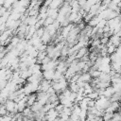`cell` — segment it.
<instances>
[{"instance_id":"obj_1","label":"cell","mask_w":121,"mask_h":121,"mask_svg":"<svg viewBox=\"0 0 121 121\" xmlns=\"http://www.w3.org/2000/svg\"><path fill=\"white\" fill-rule=\"evenodd\" d=\"M110 104H111L110 98H107L105 96H99L95 100V107L102 112H105V110L110 106Z\"/></svg>"},{"instance_id":"obj_2","label":"cell","mask_w":121,"mask_h":121,"mask_svg":"<svg viewBox=\"0 0 121 121\" xmlns=\"http://www.w3.org/2000/svg\"><path fill=\"white\" fill-rule=\"evenodd\" d=\"M7 109V111L9 112H12V113H17L18 110H17V103L14 100H10V99H6L5 100V105H4Z\"/></svg>"},{"instance_id":"obj_3","label":"cell","mask_w":121,"mask_h":121,"mask_svg":"<svg viewBox=\"0 0 121 121\" xmlns=\"http://www.w3.org/2000/svg\"><path fill=\"white\" fill-rule=\"evenodd\" d=\"M50 87H51V81L46 80V79H43V80L40 82L38 92H45V93H46Z\"/></svg>"},{"instance_id":"obj_4","label":"cell","mask_w":121,"mask_h":121,"mask_svg":"<svg viewBox=\"0 0 121 121\" xmlns=\"http://www.w3.org/2000/svg\"><path fill=\"white\" fill-rule=\"evenodd\" d=\"M55 71L56 70H46V71H43V79L52 81L54 75H55Z\"/></svg>"},{"instance_id":"obj_5","label":"cell","mask_w":121,"mask_h":121,"mask_svg":"<svg viewBox=\"0 0 121 121\" xmlns=\"http://www.w3.org/2000/svg\"><path fill=\"white\" fill-rule=\"evenodd\" d=\"M36 101H37V94L32 93V94L26 95V104H27V107H31Z\"/></svg>"},{"instance_id":"obj_6","label":"cell","mask_w":121,"mask_h":121,"mask_svg":"<svg viewBox=\"0 0 121 121\" xmlns=\"http://www.w3.org/2000/svg\"><path fill=\"white\" fill-rule=\"evenodd\" d=\"M86 55H88V49H87V47H81L80 49L78 50L77 55H76V58L78 60H81Z\"/></svg>"},{"instance_id":"obj_7","label":"cell","mask_w":121,"mask_h":121,"mask_svg":"<svg viewBox=\"0 0 121 121\" xmlns=\"http://www.w3.org/2000/svg\"><path fill=\"white\" fill-rule=\"evenodd\" d=\"M113 94H114V89H113V87L111 85V86L107 87V88L104 90L103 96H105V97H107V98H111Z\"/></svg>"},{"instance_id":"obj_8","label":"cell","mask_w":121,"mask_h":121,"mask_svg":"<svg viewBox=\"0 0 121 121\" xmlns=\"http://www.w3.org/2000/svg\"><path fill=\"white\" fill-rule=\"evenodd\" d=\"M52 40V36L45 30L44 31V33H43V35L41 37V41H42V43H44V44H46L47 43H49L50 41Z\"/></svg>"},{"instance_id":"obj_9","label":"cell","mask_w":121,"mask_h":121,"mask_svg":"<svg viewBox=\"0 0 121 121\" xmlns=\"http://www.w3.org/2000/svg\"><path fill=\"white\" fill-rule=\"evenodd\" d=\"M68 88H69V90H70L71 92H73V93H78V91H79V89H80V87L78 86V84L77 82H70V83L68 84Z\"/></svg>"},{"instance_id":"obj_10","label":"cell","mask_w":121,"mask_h":121,"mask_svg":"<svg viewBox=\"0 0 121 121\" xmlns=\"http://www.w3.org/2000/svg\"><path fill=\"white\" fill-rule=\"evenodd\" d=\"M58 14H59V9H49L48 8V10H47V16L49 17H52L53 19H57L58 17Z\"/></svg>"},{"instance_id":"obj_11","label":"cell","mask_w":121,"mask_h":121,"mask_svg":"<svg viewBox=\"0 0 121 121\" xmlns=\"http://www.w3.org/2000/svg\"><path fill=\"white\" fill-rule=\"evenodd\" d=\"M43 105L42 104H40L38 101H36L31 107H30V109H31V111L33 112H39V111H41L42 109H43Z\"/></svg>"},{"instance_id":"obj_12","label":"cell","mask_w":121,"mask_h":121,"mask_svg":"<svg viewBox=\"0 0 121 121\" xmlns=\"http://www.w3.org/2000/svg\"><path fill=\"white\" fill-rule=\"evenodd\" d=\"M106 46H107V54H109V55H112V54L115 53L116 50H117V47L114 46L112 43H108Z\"/></svg>"},{"instance_id":"obj_13","label":"cell","mask_w":121,"mask_h":121,"mask_svg":"<svg viewBox=\"0 0 121 121\" xmlns=\"http://www.w3.org/2000/svg\"><path fill=\"white\" fill-rule=\"evenodd\" d=\"M55 19H53L52 17H49V16H47L45 19H44V22H43V26H50V25H52V24H54L55 23Z\"/></svg>"},{"instance_id":"obj_14","label":"cell","mask_w":121,"mask_h":121,"mask_svg":"<svg viewBox=\"0 0 121 121\" xmlns=\"http://www.w3.org/2000/svg\"><path fill=\"white\" fill-rule=\"evenodd\" d=\"M112 115H113V113H112V112H103V114H102V120H103V121L111 120V119L112 118Z\"/></svg>"},{"instance_id":"obj_15","label":"cell","mask_w":121,"mask_h":121,"mask_svg":"<svg viewBox=\"0 0 121 121\" xmlns=\"http://www.w3.org/2000/svg\"><path fill=\"white\" fill-rule=\"evenodd\" d=\"M112 121H121V112H115L112 115Z\"/></svg>"},{"instance_id":"obj_16","label":"cell","mask_w":121,"mask_h":121,"mask_svg":"<svg viewBox=\"0 0 121 121\" xmlns=\"http://www.w3.org/2000/svg\"><path fill=\"white\" fill-rule=\"evenodd\" d=\"M7 114H9V112L7 111L6 107L4 105H2L0 108V116H6Z\"/></svg>"},{"instance_id":"obj_17","label":"cell","mask_w":121,"mask_h":121,"mask_svg":"<svg viewBox=\"0 0 121 121\" xmlns=\"http://www.w3.org/2000/svg\"><path fill=\"white\" fill-rule=\"evenodd\" d=\"M112 0H102L101 1V5L104 6V7H106V8H108V6L112 3Z\"/></svg>"},{"instance_id":"obj_18","label":"cell","mask_w":121,"mask_h":121,"mask_svg":"<svg viewBox=\"0 0 121 121\" xmlns=\"http://www.w3.org/2000/svg\"><path fill=\"white\" fill-rule=\"evenodd\" d=\"M52 1H53V0H45V1H44V3H43V6L48 8V7L50 6V4L52 3Z\"/></svg>"},{"instance_id":"obj_19","label":"cell","mask_w":121,"mask_h":121,"mask_svg":"<svg viewBox=\"0 0 121 121\" xmlns=\"http://www.w3.org/2000/svg\"><path fill=\"white\" fill-rule=\"evenodd\" d=\"M70 121H81L79 118L78 119H72V118H70Z\"/></svg>"},{"instance_id":"obj_20","label":"cell","mask_w":121,"mask_h":121,"mask_svg":"<svg viewBox=\"0 0 121 121\" xmlns=\"http://www.w3.org/2000/svg\"><path fill=\"white\" fill-rule=\"evenodd\" d=\"M73 1H74V0H64V2H67V3H69V4H70L71 2H73Z\"/></svg>"}]
</instances>
